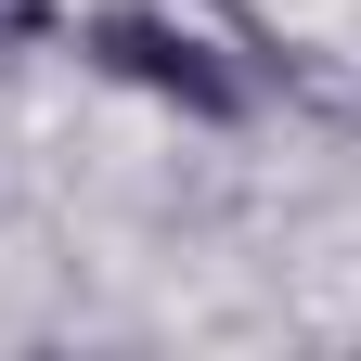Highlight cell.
Wrapping results in <instances>:
<instances>
[{
  "mask_svg": "<svg viewBox=\"0 0 361 361\" xmlns=\"http://www.w3.org/2000/svg\"><path fill=\"white\" fill-rule=\"evenodd\" d=\"M65 39H78L90 78L168 104L180 129H245L258 116V39L207 26V0H90Z\"/></svg>",
  "mask_w": 361,
  "mask_h": 361,
  "instance_id": "cell-1",
  "label": "cell"
},
{
  "mask_svg": "<svg viewBox=\"0 0 361 361\" xmlns=\"http://www.w3.org/2000/svg\"><path fill=\"white\" fill-rule=\"evenodd\" d=\"M65 26H78V0H0V78H13L26 52H52Z\"/></svg>",
  "mask_w": 361,
  "mask_h": 361,
  "instance_id": "cell-2",
  "label": "cell"
},
{
  "mask_svg": "<svg viewBox=\"0 0 361 361\" xmlns=\"http://www.w3.org/2000/svg\"><path fill=\"white\" fill-rule=\"evenodd\" d=\"M207 13L233 26V39H258V13H245V0H207ZM258 65H271V39H258Z\"/></svg>",
  "mask_w": 361,
  "mask_h": 361,
  "instance_id": "cell-3",
  "label": "cell"
}]
</instances>
